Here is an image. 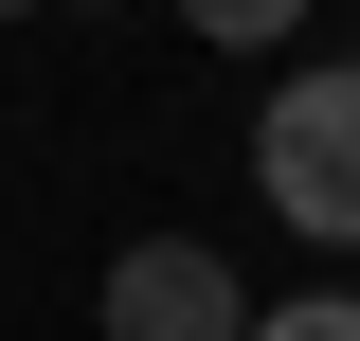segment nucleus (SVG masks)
<instances>
[{
    "mask_svg": "<svg viewBox=\"0 0 360 341\" xmlns=\"http://www.w3.org/2000/svg\"><path fill=\"white\" fill-rule=\"evenodd\" d=\"M252 198L307 234V252H360V54H307V72L252 108Z\"/></svg>",
    "mask_w": 360,
    "mask_h": 341,
    "instance_id": "nucleus-1",
    "label": "nucleus"
},
{
    "mask_svg": "<svg viewBox=\"0 0 360 341\" xmlns=\"http://www.w3.org/2000/svg\"><path fill=\"white\" fill-rule=\"evenodd\" d=\"M90 323H108V341H252V288H234L198 234H144V252H108Z\"/></svg>",
    "mask_w": 360,
    "mask_h": 341,
    "instance_id": "nucleus-2",
    "label": "nucleus"
},
{
    "mask_svg": "<svg viewBox=\"0 0 360 341\" xmlns=\"http://www.w3.org/2000/svg\"><path fill=\"white\" fill-rule=\"evenodd\" d=\"M324 0H180V36H217V54H270V36H307Z\"/></svg>",
    "mask_w": 360,
    "mask_h": 341,
    "instance_id": "nucleus-3",
    "label": "nucleus"
},
{
    "mask_svg": "<svg viewBox=\"0 0 360 341\" xmlns=\"http://www.w3.org/2000/svg\"><path fill=\"white\" fill-rule=\"evenodd\" d=\"M252 341H360V288H307V305H252Z\"/></svg>",
    "mask_w": 360,
    "mask_h": 341,
    "instance_id": "nucleus-4",
    "label": "nucleus"
},
{
    "mask_svg": "<svg viewBox=\"0 0 360 341\" xmlns=\"http://www.w3.org/2000/svg\"><path fill=\"white\" fill-rule=\"evenodd\" d=\"M0 18H18V0H0Z\"/></svg>",
    "mask_w": 360,
    "mask_h": 341,
    "instance_id": "nucleus-5",
    "label": "nucleus"
}]
</instances>
